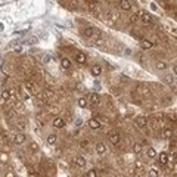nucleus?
I'll return each mask as SVG.
<instances>
[{"instance_id":"obj_1","label":"nucleus","mask_w":177,"mask_h":177,"mask_svg":"<svg viewBox=\"0 0 177 177\" xmlns=\"http://www.w3.org/2000/svg\"><path fill=\"white\" fill-rule=\"evenodd\" d=\"M24 87H25V91L30 93V94H37V93H39L37 83H34V81H31V80H27V81L24 83Z\"/></svg>"},{"instance_id":"obj_2","label":"nucleus","mask_w":177,"mask_h":177,"mask_svg":"<svg viewBox=\"0 0 177 177\" xmlns=\"http://www.w3.org/2000/svg\"><path fill=\"white\" fill-rule=\"evenodd\" d=\"M136 16H137V19H140L143 24H151V22H152V16H151L146 10H137V12H136Z\"/></svg>"},{"instance_id":"obj_3","label":"nucleus","mask_w":177,"mask_h":177,"mask_svg":"<svg viewBox=\"0 0 177 177\" xmlns=\"http://www.w3.org/2000/svg\"><path fill=\"white\" fill-rule=\"evenodd\" d=\"M108 139H109V142H111L114 146H118L120 142H121V136H120L118 133H109Z\"/></svg>"},{"instance_id":"obj_4","label":"nucleus","mask_w":177,"mask_h":177,"mask_svg":"<svg viewBox=\"0 0 177 177\" xmlns=\"http://www.w3.org/2000/svg\"><path fill=\"white\" fill-rule=\"evenodd\" d=\"M87 102H88V105H90V106H96V105L100 102V96H99L97 93H91V94L88 96Z\"/></svg>"},{"instance_id":"obj_5","label":"nucleus","mask_w":177,"mask_h":177,"mask_svg":"<svg viewBox=\"0 0 177 177\" xmlns=\"http://www.w3.org/2000/svg\"><path fill=\"white\" fill-rule=\"evenodd\" d=\"M117 3H118V6H120V9H121V10L129 12V10L132 9V3H130L129 0H117Z\"/></svg>"},{"instance_id":"obj_6","label":"nucleus","mask_w":177,"mask_h":177,"mask_svg":"<svg viewBox=\"0 0 177 177\" xmlns=\"http://www.w3.org/2000/svg\"><path fill=\"white\" fill-rule=\"evenodd\" d=\"M88 127H90L91 130H99V129L102 127V124H100V121H99L97 118H90V120H88Z\"/></svg>"},{"instance_id":"obj_7","label":"nucleus","mask_w":177,"mask_h":177,"mask_svg":"<svg viewBox=\"0 0 177 177\" xmlns=\"http://www.w3.org/2000/svg\"><path fill=\"white\" fill-rule=\"evenodd\" d=\"M136 124H137V127L143 129V127L148 126V118L143 117V115H139V117H136Z\"/></svg>"},{"instance_id":"obj_8","label":"nucleus","mask_w":177,"mask_h":177,"mask_svg":"<svg viewBox=\"0 0 177 177\" xmlns=\"http://www.w3.org/2000/svg\"><path fill=\"white\" fill-rule=\"evenodd\" d=\"M152 46H154V42L149 40V39H142V40H140V47H142L143 50H148V49H151Z\"/></svg>"},{"instance_id":"obj_9","label":"nucleus","mask_w":177,"mask_h":177,"mask_svg":"<svg viewBox=\"0 0 177 177\" xmlns=\"http://www.w3.org/2000/svg\"><path fill=\"white\" fill-rule=\"evenodd\" d=\"M25 139H27V137H25L24 133H16V134L13 136V142H15L16 145H22V143L25 142Z\"/></svg>"},{"instance_id":"obj_10","label":"nucleus","mask_w":177,"mask_h":177,"mask_svg":"<svg viewBox=\"0 0 177 177\" xmlns=\"http://www.w3.org/2000/svg\"><path fill=\"white\" fill-rule=\"evenodd\" d=\"M53 127H55V129H64V127H65V120L61 118V117L55 118V120H53Z\"/></svg>"},{"instance_id":"obj_11","label":"nucleus","mask_w":177,"mask_h":177,"mask_svg":"<svg viewBox=\"0 0 177 177\" xmlns=\"http://www.w3.org/2000/svg\"><path fill=\"white\" fill-rule=\"evenodd\" d=\"M90 72H91L93 77H99V75L102 74V67H100V65H93V67L90 68Z\"/></svg>"},{"instance_id":"obj_12","label":"nucleus","mask_w":177,"mask_h":177,"mask_svg":"<svg viewBox=\"0 0 177 177\" xmlns=\"http://www.w3.org/2000/svg\"><path fill=\"white\" fill-rule=\"evenodd\" d=\"M75 61H77V64H86L87 56H86L84 53H81V52H77V53H75Z\"/></svg>"},{"instance_id":"obj_13","label":"nucleus","mask_w":177,"mask_h":177,"mask_svg":"<svg viewBox=\"0 0 177 177\" xmlns=\"http://www.w3.org/2000/svg\"><path fill=\"white\" fill-rule=\"evenodd\" d=\"M74 164H75L77 167H80V168L86 167V159H84V157H75V158H74Z\"/></svg>"},{"instance_id":"obj_14","label":"nucleus","mask_w":177,"mask_h":177,"mask_svg":"<svg viewBox=\"0 0 177 177\" xmlns=\"http://www.w3.org/2000/svg\"><path fill=\"white\" fill-rule=\"evenodd\" d=\"M94 148H96V152H97L99 155L105 154V151H106V146H105V143H103V142H97Z\"/></svg>"},{"instance_id":"obj_15","label":"nucleus","mask_w":177,"mask_h":177,"mask_svg":"<svg viewBox=\"0 0 177 177\" xmlns=\"http://www.w3.org/2000/svg\"><path fill=\"white\" fill-rule=\"evenodd\" d=\"M0 97H1V100L7 102V100L10 99V90H7V88H3V90H1V93H0Z\"/></svg>"},{"instance_id":"obj_16","label":"nucleus","mask_w":177,"mask_h":177,"mask_svg":"<svg viewBox=\"0 0 177 177\" xmlns=\"http://www.w3.org/2000/svg\"><path fill=\"white\" fill-rule=\"evenodd\" d=\"M168 158H170V157H168L165 152H161V154H159V164H161V165L168 164Z\"/></svg>"},{"instance_id":"obj_17","label":"nucleus","mask_w":177,"mask_h":177,"mask_svg":"<svg viewBox=\"0 0 177 177\" xmlns=\"http://www.w3.org/2000/svg\"><path fill=\"white\" fill-rule=\"evenodd\" d=\"M83 36H84L86 39H91V37H93V28H90V27L83 28Z\"/></svg>"},{"instance_id":"obj_18","label":"nucleus","mask_w":177,"mask_h":177,"mask_svg":"<svg viewBox=\"0 0 177 177\" xmlns=\"http://www.w3.org/2000/svg\"><path fill=\"white\" fill-rule=\"evenodd\" d=\"M61 67H62L64 69H68V68H71V61H69L68 58H64V59L61 61Z\"/></svg>"},{"instance_id":"obj_19","label":"nucleus","mask_w":177,"mask_h":177,"mask_svg":"<svg viewBox=\"0 0 177 177\" xmlns=\"http://www.w3.org/2000/svg\"><path fill=\"white\" fill-rule=\"evenodd\" d=\"M146 155H148V158H151V159H154V158H157V151L154 149V148H148V151H146Z\"/></svg>"},{"instance_id":"obj_20","label":"nucleus","mask_w":177,"mask_h":177,"mask_svg":"<svg viewBox=\"0 0 177 177\" xmlns=\"http://www.w3.org/2000/svg\"><path fill=\"white\" fill-rule=\"evenodd\" d=\"M173 134H174V132H173L171 129H164V132H162V137H165V139H171Z\"/></svg>"},{"instance_id":"obj_21","label":"nucleus","mask_w":177,"mask_h":177,"mask_svg":"<svg viewBox=\"0 0 177 177\" xmlns=\"http://www.w3.org/2000/svg\"><path fill=\"white\" fill-rule=\"evenodd\" d=\"M136 171H139V173L145 171V164L142 161H136Z\"/></svg>"},{"instance_id":"obj_22","label":"nucleus","mask_w":177,"mask_h":177,"mask_svg":"<svg viewBox=\"0 0 177 177\" xmlns=\"http://www.w3.org/2000/svg\"><path fill=\"white\" fill-rule=\"evenodd\" d=\"M87 105H88V102L86 97H80V99H78V106H80V108H86Z\"/></svg>"},{"instance_id":"obj_23","label":"nucleus","mask_w":177,"mask_h":177,"mask_svg":"<svg viewBox=\"0 0 177 177\" xmlns=\"http://www.w3.org/2000/svg\"><path fill=\"white\" fill-rule=\"evenodd\" d=\"M56 139H58L56 134H49L47 136V143L49 145H53V143H56Z\"/></svg>"},{"instance_id":"obj_24","label":"nucleus","mask_w":177,"mask_h":177,"mask_svg":"<svg viewBox=\"0 0 177 177\" xmlns=\"http://www.w3.org/2000/svg\"><path fill=\"white\" fill-rule=\"evenodd\" d=\"M149 176H152V177H157V176H159V170H158L157 167H152V168L149 170Z\"/></svg>"},{"instance_id":"obj_25","label":"nucleus","mask_w":177,"mask_h":177,"mask_svg":"<svg viewBox=\"0 0 177 177\" xmlns=\"http://www.w3.org/2000/svg\"><path fill=\"white\" fill-rule=\"evenodd\" d=\"M157 68H158L159 71H164V69L167 68V64L162 62V61H158V62H157Z\"/></svg>"},{"instance_id":"obj_26","label":"nucleus","mask_w":177,"mask_h":177,"mask_svg":"<svg viewBox=\"0 0 177 177\" xmlns=\"http://www.w3.org/2000/svg\"><path fill=\"white\" fill-rule=\"evenodd\" d=\"M164 81H165L167 84L174 83V75H170V74H168V75H165V77H164Z\"/></svg>"},{"instance_id":"obj_27","label":"nucleus","mask_w":177,"mask_h":177,"mask_svg":"<svg viewBox=\"0 0 177 177\" xmlns=\"http://www.w3.org/2000/svg\"><path fill=\"white\" fill-rule=\"evenodd\" d=\"M133 151H134V154H140L142 152V145L140 143H134L133 145Z\"/></svg>"},{"instance_id":"obj_28","label":"nucleus","mask_w":177,"mask_h":177,"mask_svg":"<svg viewBox=\"0 0 177 177\" xmlns=\"http://www.w3.org/2000/svg\"><path fill=\"white\" fill-rule=\"evenodd\" d=\"M7 159H9L7 154H4V152H0V161H1V162H7Z\"/></svg>"},{"instance_id":"obj_29","label":"nucleus","mask_w":177,"mask_h":177,"mask_svg":"<svg viewBox=\"0 0 177 177\" xmlns=\"http://www.w3.org/2000/svg\"><path fill=\"white\" fill-rule=\"evenodd\" d=\"M87 176L88 177H96V176H97V170H94V168H93V170H90V171L87 173Z\"/></svg>"},{"instance_id":"obj_30","label":"nucleus","mask_w":177,"mask_h":177,"mask_svg":"<svg viewBox=\"0 0 177 177\" xmlns=\"http://www.w3.org/2000/svg\"><path fill=\"white\" fill-rule=\"evenodd\" d=\"M170 149H171L173 152H176V140H174V139L170 142Z\"/></svg>"},{"instance_id":"obj_31","label":"nucleus","mask_w":177,"mask_h":177,"mask_svg":"<svg viewBox=\"0 0 177 177\" xmlns=\"http://www.w3.org/2000/svg\"><path fill=\"white\" fill-rule=\"evenodd\" d=\"M80 146H81V148H84V149H87V146H88V140H83V142L80 143Z\"/></svg>"},{"instance_id":"obj_32","label":"nucleus","mask_w":177,"mask_h":177,"mask_svg":"<svg viewBox=\"0 0 177 177\" xmlns=\"http://www.w3.org/2000/svg\"><path fill=\"white\" fill-rule=\"evenodd\" d=\"M136 21H137V16H136V13H134V15L130 16V22H136Z\"/></svg>"},{"instance_id":"obj_33","label":"nucleus","mask_w":177,"mask_h":177,"mask_svg":"<svg viewBox=\"0 0 177 177\" xmlns=\"http://www.w3.org/2000/svg\"><path fill=\"white\" fill-rule=\"evenodd\" d=\"M31 149H33V151H37V149H39L37 143H31Z\"/></svg>"}]
</instances>
